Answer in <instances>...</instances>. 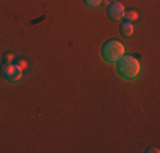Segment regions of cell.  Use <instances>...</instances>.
I'll return each mask as SVG.
<instances>
[{
    "label": "cell",
    "instance_id": "cell-7",
    "mask_svg": "<svg viewBox=\"0 0 160 153\" xmlns=\"http://www.w3.org/2000/svg\"><path fill=\"white\" fill-rule=\"evenodd\" d=\"M16 58H17V56L14 55V53H5L0 63H3V65H5V63H14V61H16Z\"/></svg>",
    "mask_w": 160,
    "mask_h": 153
},
{
    "label": "cell",
    "instance_id": "cell-5",
    "mask_svg": "<svg viewBox=\"0 0 160 153\" xmlns=\"http://www.w3.org/2000/svg\"><path fill=\"white\" fill-rule=\"evenodd\" d=\"M119 31H121V34H123V36H133V32H135V26H133V22L126 21V22H123V24H121Z\"/></svg>",
    "mask_w": 160,
    "mask_h": 153
},
{
    "label": "cell",
    "instance_id": "cell-9",
    "mask_svg": "<svg viewBox=\"0 0 160 153\" xmlns=\"http://www.w3.org/2000/svg\"><path fill=\"white\" fill-rule=\"evenodd\" d=\"M83 2H85V5H89V7H97V5L102 3V0H83Z\"/></svg>",
    "mask_w": 160,
    "mask_h": 153
},
{
    "label": "cell",
    "instance_id": "cell-1",
    "mask_svg": "<svg viewBox=\"0 0 160 153\" xmlns=\"http://www.w3.org/2000/svg\"><path fill=\"white\" fill-rule=\"evenodd\" d=\"M116 72L123 80H136L142 72V63L135 56L123 55L116 61Z\"/></svg>",
    "mask_w": 160,
    "mask_h": 153
},
{
    "label": "cell",
    "instance_id": "cell-4",
    "mask_svg": "<svg viewBox=\"0 0 160 153\" xmlns=\"http://www.w3.org/2000/svg\"><path fill=\"white\" fill-rule=\"evenodd\" d=\"M124 12H126L124 5L121 2H118V0L112 3H109V7H108V15L112 21H121V19L124 17Z\"/></svg>",
    "mask_w": 160,
    "mask_h": 153
},
{
    "label": "cell",
    "instance_id": "cell-3",
    "mask_svg": "<svg viewBox=\"0 0 160 153\" xmlns=\"http://www.w3.org/2000/svg\"><path fill=\"white\" fill-rule=\"evenodd\" d=\"M0 75L10 83H16L22 78V70L16 63H0Z\"/></svg>",
    "mask_w": 160,
    "mask_h": 153
},
{
    "label": "cell",
    "instance_id": "cell-11",
    "mask_svg": "<svg viewBox=\"0 0 160 153\" xmlns=\"http://www.w3.org/2000/svg\"><path fill=\"white\" fill-rule=\"evenodd\" d=\"M106 2H108V3H112V2H116V0H106Z\"/></svg>",
    "mask_w": 160,
    "mask_h": 153
},
{
    "label": "cell",
    "instance_id": "cell-6",
    "mask_svg": "<svg viewBox=\"0 0 160 153\" xmlns=\"http://www.w3.org/2000/svg\"><path fill=\"white\" fill-rule=\"evenodd\" d=\"M124 17H126V21H129V22H135V21H138L140 14L136 12V10H126V12H124Z\"/></svg>",
    "mask_w": 160,
    "mask_h": 153
},
{
    "label": "cell",
    "instance_id": "cell-10",
    "mask_svg": "<svg viewBox=\"0 0 160 153\" xmlns=\"http://www.w3.org/2000/svg\"><path fill=\"white\" fill-rule=\"evenodd\" d=\"M145 151H147V153H158L160 150H158V148H148V150H145Z\"/></svg>",
    "mask_w": 160,
    "mask_h": 153
},
{
    "label": "cell",
    "instance_id": "cell-2",
    "mask_svg": "<svg viewBox=\"0 0 160 153\" xmlns=\"http://www.w3.org/2000/svg\"><path fill=\"white\" fill-rule=\"evenodd\" d=\"M101 55H102V60L106 63H116L124 55V46H123V43H119L116 39H109L102 44Z\"/></svg>",
    "mask_w": 160,
    "mask_h": 153
},
{
    "label": "cell",
    "instance_id": "cell-8",
    "mask_svg": "<svg viewBox=\"0 0 160 153\" xmlns=\"http://www.w3.org/2000/svg\"><path fill=\"white\" fill-rule=\"evenodd\" d=\"M14 63H16V65H17L19 68H21L22 72H24L26 68H28V61H26L24 58H16V61H14Z\"/></svg>",
    "mask_w": 160,
    "mask_h": 153
}]
</instances>
